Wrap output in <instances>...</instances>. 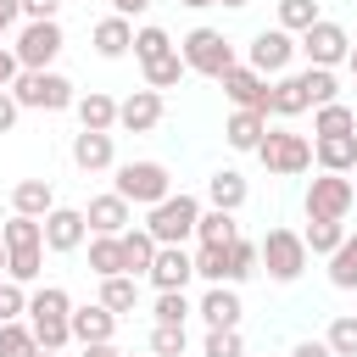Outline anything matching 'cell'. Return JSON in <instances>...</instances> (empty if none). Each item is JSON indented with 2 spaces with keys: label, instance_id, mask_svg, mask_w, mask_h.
Instances as JSON below:
<instances>
[{
  "label": "cell",
  "instance_id": "obj_24",
  "mask_svg": "<svg viewBox=\"0 0 357 357\" xmlns=\"http://www.w3.org/2000/svg\"><path fill=\"white\" fill-rule=\"evenodd\" d=\"M117 245H123V273H134V279H139V273L151 268V257H156V240H151L145 223H139V229H123Z\"/></svg>",
  "mask_w": 357,
  "mask_h": 357
},
{
  "label": "cell",
  "instance_id": "obj_54",
  "mask_svg": "<svg viewBox=\"0 0 357 357\" xmlns=\"http://www.w3.org/2000/svg\"><path fill=\"white\" fill-rule=\"evenodd\" d=\"M346 67H351V78H357V45H351V50H346Z\"/></svg>",
  "mask_w": 357,
  "mask_h": 357
},
{
  "label": "cell",
  "instance_id": "obj_3",
  "mask_svg": "<svg viewBox=\"0 0 357 357\" xmlns=\"http://www.w3.org/2000/svg\"><path fill=\"white\" fill-rule=\"evenodd\" d=\"M257 262L268 268L273 284H296L301 268H307V240H301L296 229H268V234L257 240Z\"/></svg>",
  "mask_w": 357,
  "mask_h": 357
},
{
  "label": "cell",
  "instance_id": "obj_33",
  "mask_svg": "<svg viewBox=\"0 0 357 357\" xmlns=\"http://www.w3.org/2000/svg\"><path fill=\"white\" fill-rule=\"evenodd\" d=\"M89 273H95V279L123 273V245H117V234H89Z\"/></svg>",
  "mask_w": 357,
  "mask_h": 357
},
{
  "label": "cell",
  "instance_id": "obj_20",
  "mask_svg": "<svg viewBox=\"0 0 357 357\" xmlns=\"http://www.w3.org/2000/svg\"><path fill=\"white\" fill-rule=\"evenodd\" d=\"M312 162L324 173H351L357 167V134H312Z\"/></svg>",
  "mask_w": 357,
  "mask_h": 357
},
{
  "label": "cell",
  "instance_id": "obj_35",
  "mask_svg": "<svg viewBox=\"0 0 357 357\" xmlns=\"http://www.w3.org/2000/svg\"><path fill=\"white\" fill-rule=\"evenodd\" d=\"M312 100H307V89H301V78L296 73H284L279 84H273V117H296V112H307Z\"/></svg>",
  "mask_w": 357,
  "mask_h": 357
},
{
  "label": "cell",
  "instance_id": "obj_41",
  "mask_svg": "<svg viewBox=\"0 0 357 357\" xmlns=\"http://www.w3.org/2000/svg\"><path fill=\"white\" fill-rule=\"evenodd\" d=\"M324 346H329L335 357H357V312H340V318H329V335H324Z\"/></svg>",
  "mask_w": 357,
  "mask_h": 357
},
{
  "label": "cell",
  "instance_id": "obj_10",
  "mask_svg": "<svg viewBox=\"0 0 357 357\" xmlns=\"http://www.w3.org/2000/svg\"><path fill=\"white\" fill-rule=\"evenodd\" d=\"M351 201H357V190H351V178L346 173H318L312 184H307V218H346L351 212Z\"/></svg>",
  "mask_w": 357,
  "mask_h": 357
},
{
  "label": "cell",
  "instance_id": "obj_53",
  "mask_svg": "<svg viewBox=\"0 0 357 357\" xmlns=\"http://www.w3.org/2000/svg\"><path fill=\"white\" fill-rule=\"evenodd\" d=\"M145 6H151V0H112V11H117V17H139Z\"/></svg>",
  "mask_w": 357,
  "mask_h": 357
},
{
  "label": "cell",
  "instance_id": "obj_15",
  "mask_svg": "<svg viewBox=\"0 0 357 357\" xmlns=\"http://www.w3.org/2000/svg\"><path fill=\"white\" fill-rule=\"evenodd\" d=\"M156 123H162V89H134L128 100H117V128L151 134Z\"/></svg>",
  "mask_w": 357,
  "mask_h": 357
},
{
  "label": "cell",
  "instance_id": "obj_50",
  "mask_svg": "<svg viewBox=\"0 0 357 357\" xmlns=\"http://www.w3.org/2000/svg\"><path fill=\"white\" fill-rule=\"evenodd\" d=\"M17 22H22V6H17V0H0V39H6Z\"/></svg>",
  "mask_w": 357,
  "mask_h": 357
},
{
  "label": "cell",
  "instance_id": "obj_31",
  "mask_svg": "<svg viewBox=\"0 0 357 357\" xmlns=\"http://www.w3.org/2000/svg\"><path fill=\"white\" fill-rule=\"evenodd\" d=\"M184 56H178V45L167 50V56H156V61H145V89H173V84H184Z\"/></svg>",
  "mask_w": 357,
  "mask_h": 357
},
{
  "label": "cell",
  "instance_id": "obj_56",
  "mask_svg": "<svg viewBox=\"0 0 357 357\" xmlns=\"http://www.w3.org/2000/svg\"><path fill=\"white\" fill-rule=\"evenodd\" d=\"M218 6H229V11H240V6H251V0H218Z\"/></svg>",
  "mask_w": 357,
  "mask_h": 357
},
{
  "label": "cell",
  "instance_id": "obj_21",
  "mask_svg": "<svg viewBox=\"0 0 357 357\" xmlns=\"http://www.w3.org/2000/svg\"><path fill=\"white\" fill-rule=\"evenodd\" d=\"M73 112H78V128H95V134H112V128H117V100H112V95H100V89L78 95V100H73Z\"/></svg>",
  "mask_w": 357,
  "mask_h": 357
},
{
  "label": "cell",
  "instance_id": "obj_57",
  "mask_svg": "<svg viewBox=\"0 0 357 357\" xmlns=\"http://www.w3.org/2000/svg\"><path fill=\"white\" fill-rule=\"evenodd\" d=\"M0 279H6V245H0Z\"/></svg>",
  "mask_w": 357,
  "mask_h": 357
},
{
  "label": "cell",
  "instance_id": "obj_58",
  "mask_svg": "<svg viewBox=\"0 0 357 357\" xmlns=\"http://www.w3.org/2000/svg\"><path fill=\"white\" fill-rule=\"evenodd\" d=\"M346 178H351V190H357V167H351V173H346Z\"/></svg>",
  "mask_w": 357,
  "mask_h": 357
},
{
  "label": "cell",
  "instance_id": "obj_38",
  "mask_svg": "<svg viewBox=\"0 0 357 357\" xmlns=\"http://www.w3.org/2000/svg\"><path fill=\"white\" fill-rule=\"evenodd\" d=\"M167 50H173L167 28H156V22L134 28V61H139V67H145V61H156V56H167Z\"/></svg>",
  "mask_w": 357,
  "mask_h": 357
},
{
  "label": "cell",
  "instance_id": "obj_44",
  "mask_svg": "<svg viewBox=\"0 0 357 357\" xmlns=\"http://www.w3.org/2000/svg\"><path fill=\"white\" fill-rule=\"evenodd\" d=\"M184 346H190L184 324H156L151 329V357H184Z\"/></svg>",
  "mask_w": 357,
  "mask_h": 357
},
{
  "label": "cell",
  "instance_id": "obj_28",
  "mask_svg": "<svg viewBox=\"0 0 357 357\" xmlns=\"http://www.w3.org/2000/svg\"><path fill=\"white\" fill-rule=\"evenodd\" d=\"M329 284L335 290H357V234L346 229V240L329 251Z\"/></svg>",
  "mask_w": 357,
  "mask_h": 357
},
{
  "label": "cell",
  "instance_id": "obj_19",
  "mask_svg": "<svg viewBox=\"0 0 357 357\" xmlns=\"http://www.w3.org/2000/svg\"><path fill=\"white\" fill-rule=\"evenodd\" d=\"M67 324H73V340H78V346H89V340H112V335H117V312H112V307H100V301L73 307V312H67Z\"/></svg>",
  "mask_w": 357,
  "mask_h": 357
},
{
  "label": "cell",
  "instance_id": "obj_12",
  "mask_svg": "<svg viewBox=\"0 0 357 357\" xmlns=\"http://www.w3.org/2000/svg\"><path fill=\"white\" fill-rule=\"evenodd\" d=\"M290 56H296V33H284V28H262V33L251 39V50H245V67H257V73L268 78V73H284Z\"/></svg>",
  "mask_w": 357,
  "mask_h": 357
},
{
  "label": "cell",
  "instance_id": "obj_4",
  "mask_svg": "<svg viewBox=\"0 0 357 357\" xmlns=\"http://www.w3.org/2000/svg\"><path fill=\"white\" fill-rule=\"evenodd\" d=\"M257 162H262L268 173H279V178H296V173H307V167H312V145H307V134L268 128V134L257 139Z\"/></svg>",
  "mask_w": 357,
  "mask_h": 357
},
{
  "label": "cell",
  "instance_id": "obj_34",
  "mask_svg": "<svg viewBox=\"0 0 357 357\" xmlns=\"http://www.w3.org/2000/svg\"><path fill=\"white\" fill-rule=\"evenodd\" d=\"M0 357H39V340H33L28 318H6L0 324Z\"/></svg>",
  "mask_w": 357,
  "mask_h": 357
},
{
  "label": "cell",
  "instance_id": "obj_51",
  "mask_svg": "<svg viewBox=\"0 0 357 357\" xmlns=\"http://www.w3.org/2000/svg\"><path fill=\"white\" fill-rule=\"evenodd\" d=\"M290 357H335V351H329L324 340H296V351H290Z\"/></svg>",
  "mask_w": 357,
  "mask_h": 357
},
{
  "label": "cell",
  "instance_id": "obj_13",
  "mask_svg": "<svg viewBox=\"0 0 357 357\" xmlns=\"http://www.w3.org/2000/svg\"><path fill=\"white\" fill-rule=\"evenodd\" d=\"M145 279H151L156 290H184V284L195 279V257H190L184 245H156V257H151Z\"/></svg>",
  "mask_w": 357,
  "mask_h": 357
},
{
  "label": "cell",
  "instance_id": "obj_47",
  "mask_svg": "<svg viewBox=\"0 0 357 357\" xmlns=\"http://www.w3.org/2000/svg\"><path fill=\"white\" fill-rule=\"evenodd\" d=\"M17 6H22V17H28V22H45V17H56V11H61V0H17Z\"/></svg>",
  "mask_w": 357,
  "mask_h": 357
},
{
  "label": "cell",
  "instance_id": "obj_45",
  "mask_svg": "<svg viewBox=\"0 0 357 357\" xmlns=\"http://www.w3.org/2000/svg\"><path fill=\"white\" fill-rule=\"evenodd\" d=\"M201 357H245V340H240V329H206V340H201Z\"/></svg>",
  "mask_w": 357,
  "mask_h": 357
},
{
  "label": "cell",
  "instance_id": "obj_48",
  "mask_svg": "<svg viewBox=\"0 0 357 357\" xmlns=\"http://www.w3.org/2000/svg\"><path fill=\"white\" fill-rule=\"evenodd\" d=\"M17 73H22L17 50H11V45H0V89H11V84H17Z\"/></svg>",
  "mask_w": 357,
  "mask_h": 357
},
{
  "label": "cell",
  "instance_id": "obj_18",
  "mask_svg": "<svg viewBox=\"0 0 357 357\" xmlns=\"http://www.w3.org/2000/svg\"><path fill=\"white\" fill-rule=\"evenodd\" d=\"M201 318H206V329H240V296H234V284H206V296H201V307H195Z\"/></svg>",
  "mask_w": 357,
  "mask_h": 357
},
{
  "label": "cell",
  "instance_id": "obj_37",
  "mask_svg": "<svg viewBox=\"0 0 357 357\" xmlns=\"http://www.w3.org/2000/svg\"><path fill=\"white\" fill-rule=\"evenodd\" d=\"M67 312H73V296L61 284H45L28 296V318H67Z\"/></svg>",
  "mask_w": 357,
  "mask_h": 357
},
{
  "label": "cell",
  "instance_id": "obj_9",
  "mask_svg": "<svg viewBox=\"0 0 357 357\" xmlns=\"http://www.w3.org/2000/svg\"><path fill=\"white\" fill-rule=\"evenodd\" d=\"M218 84H223V95H229L234 106H245V112H262V117L273 112V84H268V78H262L257 67L234 61V67H229V73H223Z\"/></svg>",
  "mask_w": 357,
  "mask_h": 357
},
{
  "label": "cell",
  "instance_id": "obj_14",
  "mask_svg": "<svg viewBox=\"0 0 357 357\" xmlns=\"http://www.w3.org/2000/svg\"><path fill=\"white\" fill-rule=\"evenodd\" d=\"M84 223H89V234H123V229L134 223V206H128L117 190H106V195H89Z\"/></svg>",
  "mask_w": 357,
  "mask_h": 357
},
{
  "label": "cell",
  "instance_id": "obj_2",
  "mask_svg": "<svg viewBox=\"0 0 357 357\" xmlns=\"http://www.w3.org/2000/svg\"><path fill=\"white\" fill-rule=\"evenodd\" d=\"M195 218H201V201L178 190V195H162V201L145 212V229H151L156 245H184V240L195 234Z\"/></svg>",
  "mask_w": 357,
  "mask_h": 357
},
{
  "label": "cell",
  "instance_id": "obj_46",
  "mask_svg": "<svg viewBox=\"0 0 357 357\" xmlns=\"http://www.w3.org/2000/svg\"><path fill=\"white\" fill-rule=\"evenodd\" d=\"M22 312H28V290L17 279H0V324L6 318H22Z\"/></svg>",
  "mask_w": 357,
  "mask_h": 357
},
{
  "label": "cell",
  "instance_id": "obj_49",
  "mask_svg": "<svg viewBox=\"0 0 357 357\" xmlns=\"http://www.w3.org/2000/svg\"><path fill=\"white\" fill-rule=\"evenodd\" d=\"M17 112H22V106H17V95H11V89H0V134H11V128H17Z\"/></svg>",
  "mask_w": 357,
  "mask_h": 357
},
{
  "label": "cell",
  "instance_id": "obj_26",
  "mask_svg": "<svg viewBox=\"0 0 357 357\" xmlns=\"http://www.w3.org/2000/svg\"><path fill=\"white\" fill-rule=\"evenodd\" d=\"M100 307H112L117 318L134 312V307H139V279H134V273H106V279H100Z\"/></svg>",
  "mask_w": 357,
  "mask_h": 357
},
{
  "label": "cell",
  "instance_id": "obj_1",
  "mask_svg": "<svg viewBox=\"0 0 357 357\" xmlns=\"http://www.w3.org/2000/svg\"><path fill=\"white\" fill-rule=\"evenodd\" d=\"M11 95H17L22 112H67V106L78 100L73 78H61V73H50V67H22L17 84H11Z\"/></svg>",
  "mask_w": 357,
  "mask_h": 357
},
{
  "label": "cell",
  "instance_id": "obj_59",
  "mask_svg": "<svg viewBox=\"0 0 357 357\" xmlns=\"http://www.w3.org/2000/svg\"><path fill=\"white\" fill-rule=\"evenodd\" d=\"M39 357H61V351H39Z\"/></svg>",
  "mask_w": 357,
  "mask_h": 357
},
{
  "label": "cell",
  "instance_id": "obj_7",
  "mask_svg": "<svg viewBox=\"0 0 357 357\" xmlns=\"http://www.w3.org/2000/svg\"><path fill=\"white\" fill-rule=\"evenodd\" d=\"M61 45H67V39H61V22H56V17H45V22H22L11 50H17V61H22V67H50V61L61 56Z\"/></svg>",
  "mask_w": 357,
  "mask_h": 357
},
{
  "label": "cell",
  "instance_id": "obj_36",
  "mask_svg": "<svg viewBox=\"0 0 357 357\" xmlns=\"http://www.w3.org/2000/svg\"><path fill=\"white\" fill-rule=\"evenodd\" d=\"M45 245H22V251H6V279H17V284H33L45 268Z\"/></svg>",
  "mask_w": 357,
  "mask_h": 357
},
{
  "label": "cell",
  "instance_id": "obj_23",
  "mask_svg": "<svg viewBox=\"0 0 357 357\" xmlns=\"http://www.w3.org/2000/svg\"><path fill=\"white\" fill-rule=\"evenodd\" d=\"M50 206H56L50 178H22V184L11 190V212H22V218H45Z\"/></svg>",
  "mask_w": 357,
  "mask_h": 357
},
{
  "label": "cell",
  "instance_id": "obj_8",
  "mask_svg": "<svg viewBox=\"0 0 357 357\" xmlns=\"http://www.w3.org/2000/svg\"><path fill=\"white\" fill-rule=\"evenodd\" d=\"M312 67H340L346 61V50H351V39H346V28L340 22H329V17H318L312 28H301V45H296Z\"/></svg>",
  "mask_w": 357,
  "mask_h": 357
},
{
  "label": "cell",
  "instance_id": "obj_42",
  "mask_svg": "<svg viewBox=\"0 0 357 357\" xmlns=\"http://www.w3.org/2000/svg\"><path fill=\"white\" fill-rule=\"evenodd\" d=\"M195 307H190V296L184 290H156V301H151V318L156 324H184Z\"/></svg>",
  "mask_w": 357,
  "mask_h": 357
},
{
  "label": "cell",
  "instance_id": "obj_32",
  "mask_svg": "<svg viewBox=\"0 0 357 357\" xmlns=\"http://www.w3.org/2000/svg\"><path fill=\"white\" fill-rule=\"evenodd\" d=\"M0 245H6V251H22V245H45V229H39V218H22V212H11V218L0 223Z\"/></svg>",
  "mask_w": 357,
  "mask_h": 357
},
{
  "label": "cell",
  "instance_id": "obj_39",
  "mask_svg": "<svg viewBox=\"0 0 357 357\" xmlns=\"http://www.w3.org/2000/svg\"><path fill=\"white\" fill-rule=\"evenodd\" d=\"M296 78H301V89H307V100H312V106H324V100H340L335 67H307V73H296Z\"/></svg>",
  "mask_w": 357,
  "mask_h": 357
},
{
  "label": "cell",
  "instance_id": "obj_6",
  "mask_svg": "<svg viewBox=\"0 0 357 357\" xmlns=\"http://www.w3.org/2000/svg\"><path fill=\"white\" fill-rule=\"evenodd\" d=\"M178 56H184L190 73H206V78H223V73L234 67V45H229L218 28H190V33L178 39Z\"/></svg>",
  "mask_w": 357,
  "mask_h": 357
},
{
  "label": "cell",
  "instance_id": "obj_27",
  "mask_svg": "<svg viewBox=\"0 0 357 357\" xmlns=\"http://www.w3.org/2000/svg\"><path fill=\"white\" fill-rule=\"evenodd\" d=\"M307 257H329L340 240H346V218H307Z\"/></svg>",
  "mask_w": 357,
  "mask_h": 357
},
{
  "label": "cell",
  "instance_id": "obj_55",
  "mask_svg": "<svg viewBox=\"0 0 357 357\" xmlns=\"http://www.w3.org/2000/svg\"><path fill=\"white\" fill-rule=\"evenodd\" d=\"M178 6H190V11H201V6H218V0H178Z\"/></svg>",
  "mask_w": 357,
  "mask_h": 357
},
{
  "label": "cell",
  "instance_id": "obj_43",
  "mask_svg": "<svg viewBox=\"0 0 357 357\" xmlns=\"http://www.w3.org/2000/svg\"><path fill=\"white\" fill-rule=\"evenodd\" d=\"M28 329H33L39 351H61V346L73 340V324H67V318H28Z\"/></svg>",
  "mask_w": 357,
  "mask_h": 357
},
{
  "label": "cell",
  "instance_id": "obj_52",
  "mask_svg": "<svg viewBox=\"0 0 357 357\" xmlns=\"http://www.w3.org/2000/svg\"><path fill=\"white\" fill-rule=\"evenodd\" d=\"M84 357H128V351H117L112 340H89V346H84Z\"/></svg>",
  "mask_w": 357,
  "mask_h": 357
},
{
  "label": "cell",
  "instance_id": "obj_29",
  "mask_svg": "<svg viewBox=\"0 0 357 357\" xmlns=\"http://www.w3.org/2000/svg\"><path fill=\"white\" fill-rule=\"evenodd\" d=\"M312 134H357V112L346 100H324L312 106Z\"/></svg>",
  "mask_w": 357,
  "mask_h": 357
},
{
  "label": "cell",
  "instance_id": "obj_16",
  "mask_svg": "<svg viewBox=\"0 0 357 357\" xmlns=\"http://www.w3.org/2000/svg\"><path fill=\"white\" fill-rule=\"evenodd\" d=\"M89 45H95V56L117 61V56H128V50H134V22L112 11V17H100V22L89 28Z\"/></svg>",
  "mask_w": 357,
  "mask_h": 357
},
{
  "label": "cell",
  "instance_id": "obj_11",
  "mask_svg": "<svg viewBox=\"0 0 357 357\" xmlns=\"http://www.w3.org/2000/svg\"><path fill=\"white\" fill-rule=\"evenodd\" d=\"M45 229V251H78L89 240V223H84V206H50L39 218Z\"/></svg>",
  "mask_w": 357,
  "mask_h": 357
},
{
  "label": "cell",
  "instance_id": "obj_5",
  "mask_svg": "<svg viewBox=\"0 0 357 357\" xmlns=\"http://www.w3.org/2000/svg\"><path fill=\"white\" fill-rule=\"evenodd\" d=\"M112 190H117L128 206H156L162 195H173V173H167L162 162H151V156H145V162H123Z\"/></svg>",
  "mask_w": 357,
  "mask_h": 357
},
{
  "label": "cell",
  "instance_id": "obj_40",
  "mask_svg": "<svg viewBox=\"0 0 357 357\" xmlns=\"http://www.w3.org/2000/svg\"><path fill=\"white\" fill-rule=\"evenodd\" d=\"M324 11H318V0H279V22L273 28H284V33H301V28H312Z\"/></svg>",
  "mask_w": 357,
  "mask_h": 357
},
{
  "label": "cell",
  "instance_id": "obj_17",
  "mask_svg": "<svg viewBox=\"0 0 357 357\" xmlns=\"http://www.w3.org/2000/svg\"><path fill=\"white\" fill-rule=\"evenodd\" d=\"M112 162H117L112 134H95V128H78V134H73V167H78V173H106Z\"/></svg>",
  "mask_w": 357,
  "mask_h": 357
},
{
  "label": "cell",
  "instance_id": "obj_25",
  "mask_svg": "<svg viewBox=\"0 0 357 357\" xmlns=\"http://www.w3.org/2000/svg\"><path fill=\"white\" fill-rule=\"evenodd\" d=\"M206 201L223 206V212H240V206H245V178H240L234 167H218V173L206 178Z\"/></svg>",
  "mask_w": 357,
  "mask_h": 357
},
{
  "label": "cell",
  "instance_id": "obj_30",
  "mask_svg": "<svg viewBox=\"0 0 357 357\" xmlns=\"http://www.w3.org/2000/svg\"><path fill=\"white\" fill-rule=\"evenodd\" d=\"M240 229H234V212H223V206H206L201 218H195V240L201 245H229Z\"/></svg>",
  "mask_w": 357,
  "mask_h": 357
},
{
  "label": "cell",
  "instance_id": "obj_22",
  "mask_svg": "<svg viewBox=\"0 0 357 357\" xmlns=\"http://www.w3.org/2000/svg\"><path fill=\"white\" fill-rule=\"evenodd\" d=\"M262 134H268V117H262V112H245V106H234V117L223 123V139H229L234 151H257Z\"/></svg>",
  "mask_w": 357,
  "mask_h": 357
}]
</instances>
